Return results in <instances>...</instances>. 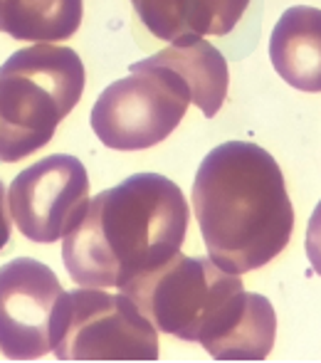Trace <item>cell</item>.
<instances>
[{
	"label": "cell",
	"mask_w": 321,
	"mask_h": 363,
	"mask_svg": "<svg viewBox=\"0 0 321 363\" xmlns=\"http://www.w3.org/2000/svg\"><path fill=\"white\" fill-rule=\"evenodd\" d=\"M156 331L201 344L215 361H262L277 336L267 296L244 291L242 279L210 257L176 252L121 287Z\"/></svg>",
	"instance_id": "obj_1"
},
{
	"label": "cell",
	"mask_w": 321,
	"mask_h": 363,
	"mask_svg": "<svg viewBox=\"0 0 321 363\" xmlns=\"http://www.w3.org/2000/svg\"><path fill=\"white\" fill-rule=\"evenodd\" d=\"M191 211L161 173H136L94 196L62 238V262L79 287L121 289L181 252Z\"/></svg>",
	"instance_id": "obj_2"
},
{
	"label": "cell",
	"mask_w": 321,
	"mask_h": 363,
	"mask_svg": "<svg viewBox=\"0 0 321 363\" xmlns=\"http://www.w3.org/2000/svg\"><path fill=\"white\" fill-rule=\"evenodd\" d=\"M193 211L210 259L235 274L272 262L294 230L282 168L252 141H225L203 158Z\"/></svg>",
	"instance_id": "obj_3"
},
{
	"label": "cell",
	"mask_w": 321,
	"mask_h": 363,
	"mask_svg": "<svg viewBox=\"0 0 321 363\" xmlns=\"http://www.w3.org/2000/svg\"><path fill=\"white\" fill-rule=\"evenodd\" d=\"M84 65L72 48L38 43L0 65V161L15 163L50 144L79 104Z\"/></svg>",
	"instance_id": "obj_4"
},
{
	"label": "cell",
	"mask_w": 321,
	"mask_h": 363,
	"mask_svg": "<svg viewBox=\"0 0 321 363\" xmlns=\"http://www.w3.org/2000/svg\"><path fill=\"white\" fill-rule=\"evenodd\" d=\"M50 341L57 361H156L159 331L121 291L81 287L55 304Z\"/></svg>",
	"instance_id": "obj_5"
},
{
	"label": "cell",
	"mask_w": 321,
	"mask_h": 363,
	"mask_svg": "<svg viewBox=\"0 0 321 363\" xmlns=\"http://www.w3.org/2000/svg\"><path fill=\"white\" fill-rule=\"evenodd\" d=\"M191 91L171 67L156 60L131 65V74L116 79L91 106L96 139L114 151H144L166 141L183 121Z\"/></svg>",
	"instance_id": "obj_6"
},
{
	"label": "cell",
	"mask_w": 321,
	"mask_h": 363,
	"mask_svg": "<svg viewBox=\"0 0 321 363\" xmlns=\"http://www.w3.org/2000/svg\"><path fill=\"white\" fill-rule=\"evenodd\" d=\"M89 203L86 168L74 156H47L18 173L8 191L10 218L33 242H57Z\"/></svg>",
	"instance_id": "obj_7"
},
{
	"label": "cell",
	"mask_w": 321,
	"mask_h": 363,
	"mask_svg": "<svg viewBox=\"0 0 321 363\" xmlns=\"http://www.w3.org/2000/svg\"><path fill=\"white\" fill-rule=\"evenodd\" d=\"M57 274L40 259L18 257L0 267V351L10 361H35L52 351L50 324L62 294Z\"/></svg>",
	"instance_id": "obj_8"
},
{
	"label": "cell",
	"mask_w": 321,
	"mask_h": 363,
	"mask_svg": "<svg viewBox=\"0 0 321 363\" xmlns=\"http://www.w3.org/2000/svg\"><path fill=\"white\" fill-rule=\"evenodd\" d=\"M151 35L171 45H191L205 35H227L249 0H131Z\"/></svg>",
	"instance_id": "obj_9"
},
{
	"label": "cell",
	"mask_w": 321,
	"mask_h": 363,
	"mask_svg": "<svg viewBox=\"0 0 321 363\" xmlns=\"http://www.w3.org/2000/svg\"><path fill=\"white\" fill-rule=\"evenodd\" d=\"M277 74L302 91H321V10L294 5L277 20L269 40Z\"/></svg>",
	"instance_id": "obj_10"
},
{
	"label": "cell",
	"mask_w": 321,
	"mask_h": 363,
	"mask_svg": "<svg viewBox=\"0 0 321 363\" xmlns=\"http://www.w3.org/2000/svg\"><path fill=\"white\" fill-rule=\"evenodd\" d=\"M151 60L171 67L186 82L188 91H191V104H196L208 119H213L220 111L227 96L230 72H227V62L218 52V48H213L205 40H196L191 45H171V48L156 52Z\"/></svg>",
	"instance_id": "obj_11"
},
{
	"label": "cell",
	"mask_w": 321,
	"mask_h": 363,
	"mask_svg": "<svg viewBox=\"0 0 321 363\" xmlns=\"http://www.w3.org/2000/svg\"><path fill=\"white\" fill-rule=\"evenodd\" d=\"M81 0H0V33L28 43H57L81 25Z\"/></svg>",
	"instance_id": "obj_12"
},
{
	"label": "cell",
	"mask_w": 321,
	"mask_h": 363,
	"mask_svg": "<svg viewBox=\"0 0 321 363\" xmlns=\"http://www.w3.org/2000/svg\"><path fill=\"white\" fill-rule=\"evenodd\" d=\"M307 257L312 262L314 272L321 277V201L314 208L312 218H309V228H307Z\"/></svg>",
	"instance_id": "obj_13"
},
{
	"label": "cell",
	"mask_w": 321,
	"mask_h": 363,
	"mask_svg": "<svg viewBox=\"0 0 321 363\" xmlns=\"http://www.w3.org/2000/svg\"><path fill=\"white\" fill-rule=\"evenodd\" d=\"M5 186L0 181V250L8 245L10 240V206H8V196H5Z\"/></svg>",
	"instance_id": "obj_14"
}]
</instances>
